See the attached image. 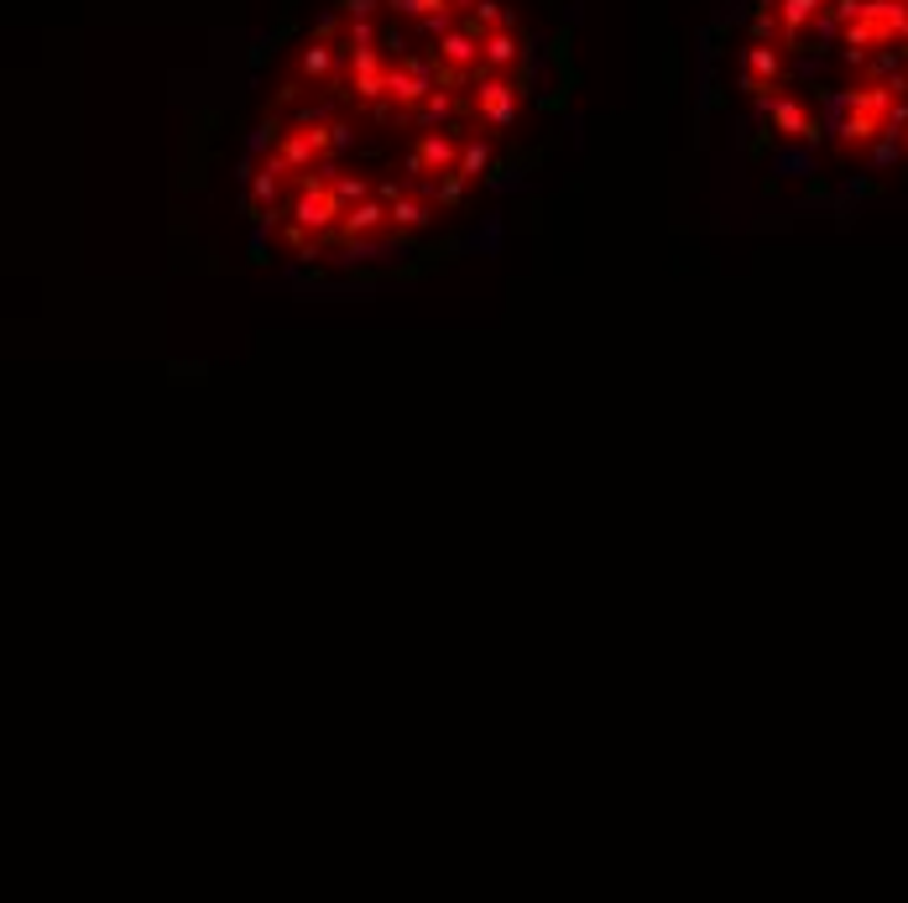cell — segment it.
Wrapping results in <instances>:
<instances>
[{
    "instance_id": "cell-2",
    "label": "cell",
    "mask_w": 908,
    "mask_h": 903,
    "mask_svg": "<svg viewBox=\"0 0 908 903\" xmlns=\"http://www.w3.org/2000/svg\"><path fill=\"white\" fill-rule=\"evenodd\" d=\"M392 230V209H387V199H360L345 209V220L335 225V236H329V246H350V241H376V236H387Z\"/></svg>"
},
{
    "instance_id": "cell-5",
    "label": "cell",
    "mask_w": 908,
    "mask_h": 903,
    "mask_svg": "<svg viewBox=\"0 0 908 903\" xmlns=\"http://www.w3.org/2000/svg\"><path fill=\"white\" fill-rule=\"evenodd\" d=\"M277 241L288 246L293 257H303V261H314L318 251H324V236H318V230H309V225H303V220H293V215H288V220L277 225Z\"/></svg>"
},
{
    "instance_id": "cell-4",
    "label": "cell",
    "mask_w": 908,
    "mask_h": 903,
    "mask_svg": "<svg viewBox=\"0 0 908 903\" xmlns=\"http://www.w3.org/2000/svg\"><path fill=\"white\" fill-rule=\"evenodd\" d=\"M460 173H465L471 183L491 178V173H496V137H486V131H480V137L465 141V152H460Z\"/></svg>"
},
{
    "instance_id": "cell-1",
    "label": "cell",
    "mask_w": 908,
    "mask_h": 903,
    "mask_svg": "<svg viewBox=\"0 0 908 903\" xmlns=\"http://www.w3.org/2000/svg\"><path fill=\"white\" fill-rule=\"evenodd\" d=\"M736 89L752 110L799 100L810 146L841 162H908V0H747Z\"/></svg>"
},
{
    "instance_id": "cell-3",
    "label": "cell",
    "mask_w": 908,
    "mask_h": 903,
    "mask_svg": "<svg viewBox=\"0 0 908 903\" xmlns=\"http://www.w3.org/2000/svg\"><path fill=\"white\" fill-rule=\"evenodd\" d=\"M387 209H392V236H418V230H429V225H434L439 204L429 199L423 188H408V194H397Z\"/></svg>"
},
{
    "instance_id": "cell-6",
    "label": "cell",
    "mask_w": 908,
    "mask_h": 903,
    "mask_svg": "<svg viewBox=\"0 0 908 903\" xmlns=\"http://www.w3.org/2000/svg\"><path fill=\"white\" fill-rule=\"evenodd\" d=\"M465 188H471V178L454 167V173H444V178L434 183V204H460V199H465Z\"/></svg>"
}]
</instances>
